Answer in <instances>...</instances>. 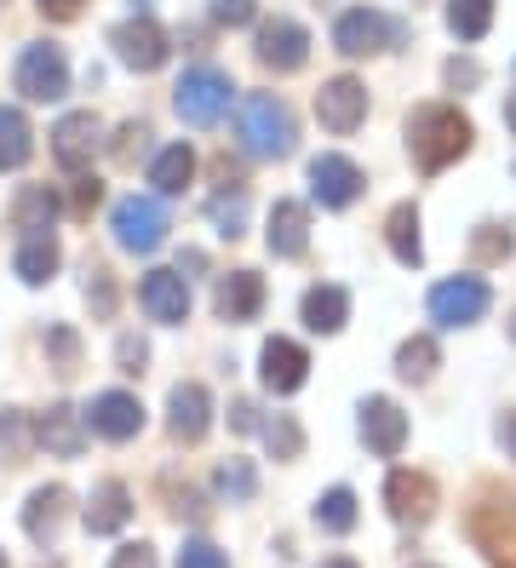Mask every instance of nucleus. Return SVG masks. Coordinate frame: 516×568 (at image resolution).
<instances>
[{
  "label": "nucleus",
  "mask_w": 516,
  "mask_h": 568,
  "mask_svg": "<svg viewBox=\"0 0 516 568\" xmlns=\"http://www.w3.org/2000/svg\"><path fill=\"white\" fill-rule=\"evenodd\" d=\"M110 47H115V58L127 63V70H138V75H155L161 63H166V29L150 18V12H138V18H127V23H115V36H110Z\"/></svg>",
  "instance_id": "6e6552de"
},
{
  "label": "nucleus",
  "mask_w": 516,
  "mask_h": 568,
  "mask_svg": "<svg viewBox=\"0 0 516 568\" xmlns=\"http://www.w3.org/2000/svg\"><path fill=\"white\" fill-rule=\"evenodd\" d=\"M63 517H69V488H58V483L52 488H34L29 506H23V534H29L34 546H52Z\"/></svg>",
  "instance_id": "b1692460"
},
{
  "label": "nucleus",
  "mask_w": 516,
  "mask_h": 568,
  "mask_svg": "<svg viewBox=\"0 0 516 568\" xmlns=\"http://www.w3.org/2000/svg\"><path fill=\"white\" fill-rule=\"evenodd\" d=\"M144 139H150V126H144V121H127V126L115 132V144H110V155H115L121 166H132V155L144 150Z\"/></svg>",
  "instance_id": "37998d69"
},
{
  "label": "nucleus",
  "mask_w": 516,
  "mask_h": 568,
  "mask_svg": "<svg viewBox=\"0 0 516 568\" xmlns=\"http://www.w3.org/2000/svg\"><path fill=\"white\" fill-rule=\"evenodd\" d=\"M316 121L327 126V132H356L362 121H367V87L356 81V75H333V81H322V92H316Z\"/></svg>",
  "instance_id": "f8f14e48"
},
{
  "label": "nucleus",
  "mask_w": 516,
  "mask_h": 568,
  "mask_svg": "<svg viewBox=\"0 0 516 568\" xmlns=\"http://www.w3.org/2000/svg\"><path fill=\"white\" fill-rule=\"evenodd\" d=\"M206 219H213V230H219V236H241V230H247V195H241V190H219L213 195V202H206Z\"/></svg>",
  "instance_id": "c9c22d12"
},
{
  "label": "nucleus",
  "mask_w": 516,
  "mask_h": 568,
  "mask_svg": "<svg viewBox=\"0 0 516 568\" xmlns=\"http://www.w3.org/2000/svg\"><path fill=\"white\" fill-rule=\"evenodd\" d=\"M367 190V173H362V166L351 161V155H316V161H310V195H316V202L322 207H351L356 202V195Z\"/></svg>",
  "instance_id": "9b49d317"
},
{
  "label": "nucleus",
  "mask_w": 516,
  "mask_h": 568,
  "mask_svg": "<svg viewBox=\"0 0 516 568\" xmlns=\"http://www.w3.org/2000/svg\"><path fill=\"white\" fill-rule=\"evenodd\" d=\"M166 494H172V517L206 523V506H201V494H195V488H184V494H179V488H166Z\"/></svg>",
  "instance_id": "49530a36"
},
{
  "label": "nucleus",
  "mask_w": 516,
  "mask_h": 568,
  "mask_svg": "<svg viewBox=\"0 0 516 568\" xmlns=\"http://www.w3.org/2000/svg\"><path fill=\"white\" fill-rule=\"evenodd\" d=\"M103 202V184L75 173V184H69V219H92V207Z\"/></svg>",
  "instance_id": "a19ab883"
},
{
  "label": "nucleus",
  "mask_w": 516,
  "mask_h": 568,
  "mask_svg": "<svg viewBox=\"0 0 516 568\" xmlns=\"http://www.w3.org/2000/svg\"><path fill=\"white\" fill-rule=\"evenodd\" d=\"M213 311H219L224 322H253V316L264 311V276H259V271H230V276H219Z\"/></svg>",
  "instance_id": "4be33fe9"
},
{
  "label": "nucleus",
  "mask_w": 516,
  "mask_h": 568,
  "mask_svg": "<svg viewBox=\"0 0 516 568\" xmlns=\"http://www.w3.org/2000/svg\"><path fill=\"white\" fill-rule=\"evenodd\" d=\"M499 443H505V454L516 459V414H505V419H499Z\"/></svg>",
  "instance_id": "603ef678"
},
{
  "label": "nucleus",
  "mask_w": 516,
  "mask_h": 568,
  "mask_svg": "<svg viewBox=\"0 0 516 568\" xmlns=\"http://www.w3.org/2000/svg\"><path fill=\"white\" fill-rule=\"evenodd\" d=\"M138 305L150 311V322H166V327L190 322V282H184V271H150L144 282H138Z\"/></svg>",
  "instance_id": "dca6fc26"
},
{
  "label": "nucleus",
  "mask_w": 516,
  "mask_h": 568,
  "mask_svg": "<svg viewBox=\"0 0 516 568\" xmlns=\"http://www.w3.org/2000/svg\"><path fill=\"white\" fill-rule=\"evenodd\" d=\"M488 305H494V293L482 276H454V282L431 287V322L436 327H471L488 316Z\"/></svg>",
  "instance_id": "0eeeda50"
},
{
  "label": "nucleus",
  "mask_w": 516,
  "mask_h": 568,
  "mask_svg": "<svg viewBox=\"0 0 516 568\" xmlns=\"http://www.w3.org/2000/svg\"><path fill=\"white\" fill-rule=\"evenodd\" d=\"M115 362H121V374H144V362H150V345L138 339V333H121V345H115Z\"/></svg>",
  "instance_id": "c03bdc74"
},
{
  "label": "nucleus",
  "mask_w": 516,
  "mask_h": 568,
  "mask_svg": "<svg viewBox=\"0 0 516 568\" xmlns=\"http://www.w3.org/2000/svg\"><path fill=\"white\" fill-rule=\"evenodd\" d=\"M476 81H482V70H476V63H459V58L447 63V87H476Z\"/></svg>",
  "instance_id": "3c124183"
},
{
  "label": "nucleus",
  "mask_w": 516,
  "mask_h": 568,
  "mask_svg": "<svg viewBox=\"0 0 516 568\" xmlns=\"http://www.w3.org/2000/svg\"><path fill=\"white\" fill-rule=\"evenodd\" d=\"M110 230H115V247H127V253H155L161 242H166V207L155 202V195H127V202H115V219H110Z\"/></svg>",
  "instance_id": "423d86ee"
},
{
  "label": "nucleus",
  "mask_w": 516,
  "mask_h": 568,
  "mask_svg": "<svg viewBox=\"0 0 516 568\" xmlns=\"http://www.w3.org/2000/svg\"><path fill=\"white\" fill-rule=\"evenodd\" d=\"M12 81H18V92L29 98V104H58V98L69 92V58H63V47L29 41V47L18 52Z\"/></svg>",
  "instance_id": "20e7f679"
},
{
  "label": "nucleus",
  "mask_w": 516,
  "mask_h": 568,
  "mask_svg": "<svg viewBox=\"0 0 516 568\" xmlns=\"http://www.w3.org/2000/svg\"><path fill=\"white\" fill-rule=\"evenodd\" d=\"M219 494H224V499H235V506H241V499H253V494H259V471H253V459H224V465H219Z\"/></svg>",
  "instance_id": "58836bf2"
},
{
  "label": "nucleus",
  "mask_w": 516,
  "mask_h": 568,
  "mask_svg": "<svg viewBox=\"0 0 516 568\" xmlns=\"http://www.w3.org/2000/svg\"><path fill=\"white\" fill-rule=\"evenodd\" d=\"M235 139H241V150H247L253 161H282L299 144L293 110L275 92H247V98H241V110H235Z\"/></svg>",
  "instance_id": "f03ea898"
},
{
  "label": "nucleus",
  "mask_w": 516,
  "mask_h": 568,
  "mask_svg": "<svg viewBox=\"0 0 516 568\" xmlns=\"http://www.w3.org/2000/svg\"><path fill=\"white\" fill-rule=\"evenodd\" d=\"M316 528L351 534V528H356V494H351V488H327V494L316 499Z\"/></svg>",
  "instance_id": "f704fd0d"
},
{
  "label": "nucleus",
  "mask_w": 516,
  "mask_h": 568,
  "mask_svg": "<svg viewBox=\"0 0 516 568\" xmlns=\"http://www.w3.org/2000/svg\"><path fill=\"white\" fill-rule=\"evenodd\" d=\"M132 523V494H127V483H98L92 488V506H87V528L92 534H121Z\"/></svg>",
  "instance_id": "a878e982"
},
{
  "label": "nucleus",
  "mask_w": 516,
  "mask_h": 568,
  "mask_svg": "<svg viewBox=\"0 0 516 568\" xmlns=\"http://www.w3.org/2000/svg\"><path fill=\"white\" fill-rule=\"evenodd\" d=\"M98 144H103V126H98L92 110H69V115L52 126V155H58L63 173H87L92 155H98Z\"/></svg>",
  "instance_id": "ddd939ff"
},
{
  "label": "nucleus",
  "mask_w": 516,
  "mask_h": 568,
  "mask_svg": "<svg viewBox=\"0 0 516 568\" xmlns=\"http://www.w3.org/2000/svg\"><path fill=\"white\" fill-rule=\"evenodd\" d=\"M471 150V121L454 104H425L407 115V155L419 173H442Z\"/></svg>",
  "instance_id": "f257e3e1"
},
{
  "label": "nucleus",
  "mask_w": 516,
  "mask_h": 568,
  "mask_svg": "<svg viewBox=\"0 0 516 568\" xmlns=\"http://www.w3.org/2000/svg\"><path fill=\"white\" fill-rule=\"evenodd\" d=\"M299 311H304V327H310V333H338L344 322H351V293L333 287V282H322V287L304 293Z\"/></svg>",
  "instance_id": "393cba45"
},
{
  "label": "nucleus",
  "mask_w": 516,
  "mask_h": 568,
  "mask_svg": "<svg viewBox=\"0 0 516 568\" xmlns=\"http://www.w3.org/2000/svg\"><path fill=\"white\" fill-rule=\"evenodd\" d=\"M190 179H195V150H190V144H166V150L150 161V184H155V195H184Z\"/></svg>",
  "instance_id": "c85d7f7f"
},
{
  "label": "nucleus",
  "mask_w": 516,
  "mask_h": 568,
  "mask_svg": "<svg viewBox=\"0 0 516 568\" xmlns=\"http://www.w3.org/2000/svg\"><path fill=\"white\" fill-rule=\"evenodd\" d=\"M179 568H230V557H224L213 540H184V551H179Z\"/></svg>",
  "instance_id": "79ce46f5"
},
{
  "label": "nucleus",
  "mask_w": 516,
  "mask_h": 568,
  "mask_svg": "<svg viewBox=\"0 0 516 568\" xmlns=\"http://www.w3.org/2000/svg\"><path fill=\"white\" fill-rule=\"evenodd\" d=\"M447 29L459 41H482L494 29V0H447Z\"/></svg>",
  "instance_id": "2f4dec72"
},
{
  "label": "nucleus",
  "mask_w": 516,
  "mask_h": 568,
  "mask_svg": "<svg viewBox=\"0 0 516 568\" xmlns=\"http://www.w3.org/2000/svg\"><path fill=\"white\" fill-rule=\"evenodd\" d=\"M471 540L494 568H516V499L510 494H482V506L471 511Z\"/></svg>",
  "instance_id": "39448f33"
},
{
  "label": "nucleus",
  "mask_w": 516,
  "mask_h": 568,
  "mask_svg": "<svg viewBox=\"0 0 516 568\" xmlns=\"http://www.w3.org/2000/svg\"><path fill=\"white\" fill-rule=\"evenodd\" d=\"M0 568H7V551H0Z\"/></svg>",
  "instance_id": "6e6d98bb"
},
{
  "label": "nucleus",
  "mask_w": 516,
  "mask_h": 568,
  "mask_svg": "<svg viewBox=\"0 0 516 568\" xmlns=\"http://www.w3.org/2000/svg\"><path fill=\"white\" fill-rule=\"evenodd\" d=\"M362 443L378 459H396L407 448V414L391 403V396H367L362 403Z\"/></svg>",
  "instance_id": "a211bd4d"
},
{
  "label": "nucleus",
  "mask_w": 516,
  "mask_h": 568,
  "mask_svg": "<svg viewBox=\"0 0 516 568\" xmlns=\"http://www.w3.org/2000/svg\"><path fill=\"white\" fill-rule=\"evenodd\" d=\"M47 362L58 367V374H75V367H81V333L69 327V322H52L47 327Z\"/></svg>",
  "instance_id": "4c0bfd02"
},
{
  "label": "nucleus",
  "mask_w": 516,
  "mask_h": 568,
  "mask_svg": "<svg viewBox=\"0 0 516 568\" xmlns=\"http://www.w3.org/2000/svg\"><path fill=\"white\" fill-rule=\"evenodd\" d=\"M34 448H41V443H34V419H29L23 408H7V414H0V454H7L12 465H23Z\"/></svg>",
  "instance_id": "72a5a7b5"
},
{
  "label": "nucleus",
  "mask_w": 516,
  "mask_h": 568,
  "mask_svg": "<svg viewBox=\"0 0 516 568\" xmlns=\"http://www.w3.org/2000/svg\"><path fill=\"white\" fill-rule=\"evenodd\" d=\"M0 7H7V0H0Z\"/></svg>",
  "instance_id": "4d7b16f0"
},
{
  "label": "nucleus",
  "mask_w": 516,
  "mask_h": 568,
  "mask_svg": "<svg viewBox=\"0 0 516 568\" xmlns=\"http://www.w3.org/2000/svg\"><path fill=\"white\" fill-rule=\"evenodd\" d=\"M58 236L52 230H29V236H18V258H12V271H18V282L23 287H41V282H52L58 276Z\"/></svg>",
  "instance_id": "5701e85b"
},
{
  "label": "nucleus",
  "mask_w": 516,
  "mask_h": 568,
  "mask_svg": "<svg viewBox=\"0 0 516 568\" xmlns=\"http://www.w3.org/2000/svg\"><path fill=\"white\" fill-rule=\"evenodd\" d=\"M322 568H356V562H351V557H327Z\"/></svg>",
  "instance_id": "5fc2aeb1"
},
{
  "label": "nucleus",
  "mask_w": 516,
  "mask_h": 568,
  "mask_svg": "<svg viewBox=\"0 0 516 568\" xmlns=\"http://www.w3.org/2000/svg\"><path fill=\"white\" fill-rule=\"evenodd\" d=\"M34 443L58 459H75L87 448V414H75L69 403H52L41 419H34Z\"/></svg>",
  "instance_id": "aec40b11"
},
{
  "label": "nucleus",
  "mask_w": 516,
  "mask_h": 568,
  "mask_svg": "<svg viewBox=\"0 0 516 568\" xmlns=\"http://www.w3.org/2000/svg\"><path fill=\"white\" fill-rule=\"evenodd\" d=\"M253 58L264 63V70H275V75L304 70V58H310L304 23H293V18H264V23H259V36H253Z\"/></svg>",
  "instance_id": "1a4fd4ad"
},
{
  "label": "nucleus",
  "mask_w": 516,
  "mask_h": 568,
  "mask_svg": "<svg viewBox=\"0 0 516 568\" xmlns=\"http://www.w3.org/2000/svg\"><path fill=\"white\" fill-rule=\"evenodd\" d=\"M436 362H442L436 339H431V333H413V339H402V351H396V374L407 385H425L436 374Z\"/></svg>",
  "instance_id": "7c9ffc66"
},
{
  "label": "nucleus",
  "mask_w": 516,
  "mask_h": 568,
  "mask_svg": "<svg viewBox=\"0 0 516 568\" xmlns=\"http://www.w3.org/2000/svg\"><path fill=\"white\" fill-rule=\"evenodd\" d=\"M87 305H92V316H115V276L103 264L87 271Z\"/></svg>",
  "instance_id": "ea45409f"
},
{
  "label": "nucleus",
  "mask_w": 516,
  "mask_h": 568,
  "mask_svg": "<svg viewBox=\"0 0 516 568\" xmlns=\"http://www.w3.org/2000/svg\"><path fill=\"white\" fill-rule=\"evenodd\" d=\"M385 506H391V517L396 523H431V511H436V483L425 477V471H391L385 477Z\"/></svg>",
  "instance_id": "6ab92c4d"
},
{
  "label": "nucleus",
  "mask_w": 516,
  "mask_h": 568,
  "mask_svg": "<svg viewBox=\"0 0 516 568\" xmlns=\"http://www.w3.org/2000/svg\"><path fill=\"white\" fill-rule=\"evenodd\" d=\"M110 568H161V562H155V546H144V540H138V546H121Z\"/></svg>",
  "instance_id": "de8ad7c7"
},
{
  "label": "nucleus",
  "mask_w": 516,
  "mask_h": 568,
  "mask_svg": "<svg viewBox=\"0 0 516 568\" xmlns=\"http://www.w3.org/2000/svg\"><path fill=\"white\" fill-rule=\"evenodd\" d=\"M516 253V224H476L471 230V258L476 264H505Z\"/></svg>",
  "instance_id": "473e14b6"
},
{
  "label": "nucleus",
  "mask_w": 516,
  "mask_h": 568,
  "mask_svg": "<svg viewBox=\"0 0 516 568\" xmlns=\"http://www.w3.org/2000/svg\"><path fill=\"white\" fill-rule=\"evenodd\" d=\"M385 242H391V253H396V264H425V242H419V207L413 202H402V207H391V219H385Z\"/></svg>",
  "instance_id": "bb28decb"
},
{
  "label": "nucleus",
  "mask_w": 516,
  "mask_h": 568,
  "mask_svg": "<svg viewBox=\"0 0 516 568\" xmlns=\"http://www.w3.org/2000/svg\"><path fill=\"white\" fill-rule=\"evenodd\" d=\"M52 219H58V195L47 184H23L12 202V230L29 236V230H52Z\"/></svg>",
  "instance_id": "c756f323"
},
{
  "label": "nucleus",
  "mask_w": 516,
  "mask_h": 568,
  "mask_svg": "<svg viewBox=\"0 0 516 568\" xmlns=\"http://www.w3.org/2000/svg\"><path fill=\"white\" fill-rule=\"evenodd\" d=\"M259 430H264V443H270V454H275V459H299V454H304V430H299V419H293V414L259 419Z\"/></svg>",
  "instance_id": "e433bc0d"
},
{
  "label": "nucleus",
  "mask_w": 516,
  "mask_h": 568,
  "mask_svg": "<svg viewBox=\"0 0 516 568\" xmlns=\"http://www.w3.org/2000/svg\"><path fill=\"white\" fill-rule=\"evenodd\" d=\"M259 379H264V390L270 396H293L304 379H310V356H304V345L299 339H264V351H259Z\"/></svg>",
  "instance_id": "4468645a"
},
{
  "label": "nucleus",
  "mask_w": 516,
  "mask_h": 568,
  "mask_svg": "<svg viewBox=\"0 0 516 568\" xmlns=\"http://www.w3.org/2000/svg\"><path fill=\"white\" fill-rule=\"evenodd\" d=\"M34 155V126L23 110L0 104V173H18V166Z\"/></svg>",
  "instance_id": "cd10ccee"
},
{
  "label": "nucleus",
  "mask_w": 516,
  "mask_h": 568,
  "mask_svg": "<svg viewBox=\"0 0 516 568\" xmlns=\"http://www.w3.org/2000/svg\"><path fill=\"white\" fill-rule=\"evenodd\" d=\"M34 7H41V18H52V23H75L87 12V0H34Z\"/></svg>",
  "instance_id": "09e8293b"
},
{
  "label": "nucleus",
  "mask_w": 516,
  "mask_h": 568,
  "mask_svg": "<svg viewBox=\"0 0 516 568\" xmlns=\"http://www.w3.org/2000/svg\"><path fill=\"white\" fill-rule=\"evenodd\" d=\"M230 430H241V437H247V430H259V408L247 403V396H235V403H230Z\"/></svg>",
  "instance_id": "8fccbe9b"
},
{
  "label": "nucleus",
  "mask_w": 516,
  "mask_h": 568,
  "mask_svg": "<svg viewBox=\"0 0 516 568\" xmlns=\"http://www.w3.org/2000/svg\"><path fill=\"white\" fill-rule=\"evenodd\" d=\"M206 425H213V396H206V385H195V379L172 385V396H166V430H172V437H179V443H201Z\"/></svg>",
  "instance_id": "f3484780"
},
{
  "label": "nucleus",
  "mask_w": 516,
  "mask_h": 568,
  "mask_svg": "<svg viewBox=\"0 0 516 568\" xmlns=\"http://www.w3.org/2000/svg\"><path fill=\"white\" fill-rule=\"evenodd\" d=\"M264 247L275 258H304V247H310V207L304 202H275L270 224H264Z\"/></svg>",
  "instance_id": "412c9836"
},
{
  "label": "nucleus",
  "mask_w": 516,
  "mask_h": 568,
  "mask_svg": "<svg viewBox=\"0 0 516 568\" xmlns=\"http://www.w3.org/2000/svg\"><path fill=\"white\" fill-rule=\"evenodd\" d=\"M505 126H510V132H516V92H510V98H505Z\"/></svg>",
  "instance_id": "864d4df0"
},
{
  "label": "nucleus",
  "mask_w": 516,
  "mask_h": 568,
  "mask_svg": "<svg viewBox=\"0 0 516 568\" xmlns=\"http://www.w3.org/2000/svg\"><path fill=\"white\" fill-rule=\"evenodd\" d=\"M213 18L230 23V29H247L259 18V0H213Z\"/></svg>",
  "instance_id": "a18cd8bd"
},
{
  "label": "nucleus",
  "mask_w": 516,
  "mask_h": 568,
  "mask_svg": "<svg viewBox=\"0 0 516 568\" xmlns=\"http://www.w3.org/2000/svg\"><path fill=\"white\" fill-rule=\"evenodd\" d=\"M396 36H402V23H391L385 12H373V7H351V12H338V23H333V47H338L344 58L385 52Z\"/></svg>",
  "instance_id": "9d476101"
},
{
  "label": "nucleus",
  "mask_w": 516,
  "mask_h": 568,
  "mask_svg": "<svg viewBox=\"0 0 516 568\" xmlns=\"http://www.w3.org/2000/svg\"><path fill=\"white\" fill-rule=\"evenodd\" d=\"M87 425L98 430L103 443H132L138 430H144V403H138L132 390H103V396H92Z\"/></svg>",
  "instance_id": "2eb2a0df"
},
{
  "label": "nucleus",
  "mask_w": 516,
  "mask_h": 568,
  "mask_svg": "<svg viewBox=\"0 0 516 568\" xmlns=\"http://www.w3.org/2000/svg\"><path fill=\"white\" fill-rule=\"evenodd\" d=\"M230 98H235V87H230L224 70H213V63L184 70L179 87H172V104H179L184 126H219V121L230 115Z\"/></svg>",
  "instance_id": "7ed1b4c3"
}]
</instances>
